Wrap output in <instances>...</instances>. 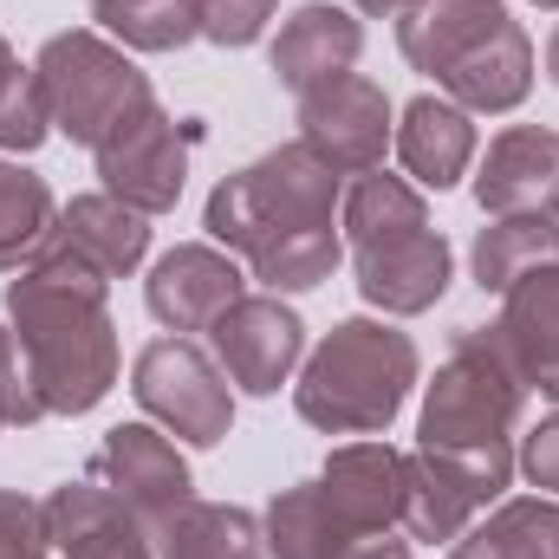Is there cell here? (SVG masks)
I'll list each match as a JSON object with an SVG mask.
<instances>
[{
  "mask_svg": "<svg viewBox=\"0 0 559 559\" xmlns=\"http://www.w3.org/2000/svg\"><path fill=\"white\" fill-rule=\"evenodd\" d=\"M397 156H404V169L417 176L423 189H449V182L468 169V156H475V124H468V111H455V105H442V98H417V105L404 111Z\"/></svg>",
  "mask_w": 559,
  "mask_h": 559,
  "instance_id": "44dd1931",
  "label": "cell"
},
{
  "mask_svg": "<svg viewBox=\"0 0 559 559\" xmlns=\"http://www.w3.org/2000/svg\"><path fill=\"white\" fill-rule=\"evenodd\" d=\"M248 293V280L235 267V254H215V248H176L150 267V312L169 325V332H209L235 299Z\"/></svg>",
  "mask_w": 559,
  "mask_h": 559,
  "instance_id": "2e32d148",
  "label": "cell"
},
{
  "mask_svg": "<svg viewBox=\"0 0 559 559\" xmlns=\"http://www.w3.org/2000/svg\"><path fill=\"white\" fill-rule=\"evenodd\" d=\"M547 72H554V85H559V26H554V39H547Z\"/></svg>",
  "mask_w": 559,
  "mask_h": 559,
  "instance_id": "d6a6232c",
  "label": "cell"
},
{
  "mask_svg": "<svg viewBox=\"0 0 559 559\" xmlns=\"http://www.w3.org/2000/svg\"><path fill=\"white\" fill-rule=\"evenodd\" d=\"M299 143L338 169V176H365L384 163V143H391V105L371 79L358 72H338L325 85H312L299 98Z\"/></svg>",
  "mask_w": 559,
  "mask_h": 559,
  "instance_id": "9c48e42d",
  "label": "cell"
},
{
  "mask_svg": "<svg viewBox=\"0 0 559 559\" xmlns=\"http://www.w3.org/2000/svg\"><path fill=\"white\" fill-rule=\"evenodd\" d=\"M540 7H559V0H540Z\"/></svg>",
  "mask_w": 559,
  "mask_h": 559,
  "instance_id": "e575fe53",
  "label": "cell"
},
{
  "mask_svg": "<svg viewBox=\"0 0 559 559\" xmlns=\"http://www.w3.org/2000/svg\"><path fill=\"white\" fill-rule=\"evenodd\" d=\"M319 488L345 521H358L371 534H391L404 521V455L391 442H345L325 462Z\"/></svg>",
  "mask_w": 559,
  "mask_h": 559,
  "instance_id": "ac0fdd59",
  "label": "cell"
},
{
  "mask_svg": "<svg viewBox=\"0 0 559 559\" xmlns=\"http://www.w3.org/2000/svg\"><path fill=\"white\" fill-rule=\"evenodd\" d=\"M13 66H20V59H13V52H7V39H0V85H7V72H13Z\"/></svg>",
  "mask_w": 559,
  "mask_h": 559,
  "instance_id": "836d02e7",
  "label": "cell"
},
{
  "mask_svg": "<svg viewBox=\"0 0 559 559\" xmlns=\"http://www.w3.org/2000/svg\"><path fill=\"white\" fill-rule=\"evenodd\" d=\"M163 559H261V527L248 508H215V501H182L156 527Z\"/></svg>",
  "mask_w": 559,
  "mask_h": 559,
  "instance_id": "7402d4cb",
  "label": "cell"
},
{
  "mask_svg": "<svg viewBox=\"0 0 559 559\" xmlns=\"http://www.w3.org/2000/svg\"><path fill=\"white\" fill-rule=\"evenodd\" d=\"M404 59L468 111H514L534 85V46L501 0H411Z\"/></svg>",
  "mask_w": 559,
  "mask_h": 559,
  "instance_id": "277c9868",
  "label": "cell"
},
{
  "mask_svg": "<svg viewBox=\"0 0 559 559\" xmlns=\"http://www.w3.org/2000/svg\"><path fill=\"white\" fill-rule=\"evenodd\" d=\"M345 235L358 261V293L384 312H423L449 286V241L429 228V209L411 182L365 169L345 195Z\"/></svg>",
  "mask_w": 559,
  "mask_h": 559,
  "instance_id": "5b68a950",
  "label": "cell"
},
{
  "mask_svg": "<svg viewBox=\"0 0 559 559\" xmlns=\"http://www.w3.org/2000/svg\"><path fill=\"white\" fill-rule=\"evenodd\" d=\"M0 559H46V521L20 495H0Z\"/></svg>",
  "mask_w": 559,
  "mask_h": 559,
  "instance_id": "f546056e",
  "label": "cell"
},
{
  "mask_svg": "<svg viewBox=\"0 0 559 559\" xmlns=\"http://www.w3.org/2000/svg\"><path fill=\"white\" fill-rule=\"evenodd\" d=\"M39 417H46V404H39V391L26 378V358H20L13 332L0 325V429L7 423H39Z\"/></svg>",
  "mask_w": 559,
  "mask_h": 559,
  "instance_id": "f1b7e54d",
  "label": "cell"
},
{
  "mask_svg": "<svg viewBox=\"0 0 559 559\" xmlns=\"http://www.w3.org/2000/svg\"><path fill=\"white\" fill-rule=\"evenodd\" d=\"M46 131H52L46 85H39V72L13 66V72H7V85H0V150H33Z\"/></svg>",
  "mask_w": 559,
  "mask_h": 559,
  "instance_id": "4316f807",
  "label": "cell"
},
{
  "mask_svg": "<svg viewBox=\"0 0 559 559\" xmlns=\"http://www.w3.org/2000/svg\"><path fill=\"white\" fill-rule=\"evenodd\" d=\"M52 241H59L66 254H79L92 274L124 280L143 261V248H150V228H143V209L118 202V195H79V202L59 215Z\"/></svg>",
  "mask_w": 559,
  "mask_h": 559,
  "instance_id": "ffe728a7",
  "label": "cell"
},
{
  "mask_svg": "<svg viewBox=\"0 0 559 559\" xmlns=\"http://www.w3.org/2000/svg\"><path fill=\"white\" fill-rule=\"evenodd\" d=\"M52 189L20 169V163H0V267H20L33 261L46 241H52Z\"/></svg>",
  "mask_w": 559,
  "mask_h": 559,
  "instance_id": "d4e9b609",
  "label": "cell"
},
{
  "mask_svg": "<svg viewBox=\"0 0 559 559\" xmlns=\"http://www.w3.org/2000/svg\"><path fill=\"white\" fill-rule=\"evenodd\" d=\"M358 46H365V26H358L345 7L312 0V7H299V13L280 26V39H274V79L286 85V92H299V98H306L312 85H325V79L352 72Z\"/></svg>",
  "mask_w": 559,
  "mask_h": 559,
  "instance_id": "d6986e66",
  "label": "cell"
},
{
  "mask_svg": "<svg viewBox=\"0 0 559 559\" xmlns=\"http://www.w3.org/2000/svg\"><path fill=\"white\" fill-rule=\"evenodd\" d=\"M495 338L514 358L521 384L559 397V261H547V267H534V274H521L508 286Z\"/></svg>",
  "mask_w": 559,
  "mask_h": 559,
  "instance_id": "e0dca14e",
  "label": "cell"
},
{
  "mask_svg": "<svg viewBox=\"0 0 559 559\" xmlns=\"http://www.w3.org/2000/svg\"><path fill=\"white\" fill-rule=\"evenodd\" d=\"M332 209H338V169H325L306 143H286L209 195V235L235 248L254 280L299 293L319 286L345 254Z\"/></svg>",
  "mask_w": 559,
  "mask_h": 559,
  "instance_id": "7a4b0ae2",
  "label": "cell"
},
{
  "mask_svg": "<svg viewBox=\"0 0 559 559\" xmlns=\"http://www.w3.org/2000/svg\"><path fill=\"white\" fill-rule=\"evenodd\" d=\"M559 261V228L547 215H495V228H481L475 241V280L481 293H508L521 274Z\"/></svg>",
  "mask_w": 559,
  "mask_h": 559,
  "instance_id": "cb8c5ba5",
  "label": "cell"
},
{
  "mask_svg": "<svg viewBox=\"0 0 559 559\" xmlns=\"http://www.w3.org/2000/svg\"><path fill=\"white\" fill-rule=\"evenodd\" d=\"M358 13H397V7H411V0H352Z\"/></svg>",
  "mask_w": 559,
  "mask_h": 559,
  "instance_id": "1f68e13d",
  "label": "cell"
},
{
  "mask_svg": "<svg viewBox=\"0 0 559 559\" xmlns=\"http://www.w3.org/2000/svg\"><path fill=\"white\" fill-rule=\"evenodd\" d=\"M92 20L138 52H169L202 33V0H98Z\"/></svg>",
  "mask_w": 559,
  "mask_h": 559,
  "instance_id": "484cf974",
  "label": "cell"
},
{
  "mask_svg": "<svg viewBox=\"0 0 559 559\" xmlns=\"http://www.w3.org/2000/svg\"><path fill=\"white\" fill-rule=\"evenodd\" d=\"M131 391H138V404L163 423L169 436H182V442H195V449L222 442L228 423H235V397H228V384H222V365L202 358V352L182 345V338L143 345L138 371H131Z\"/></svg>",
  "mask_w": 559,
  "mask_h": 559,
  "instance_id": "ba28073f",
  "label": "cell"
},
{
  "mask_svg": "<svg viewBox=\"0 0 559 559\" xmlns=\"http://www.w3.org/2000/svg\"><path fill=\"white\" fill-rule=\"evenodd\" d=\"M521 397L527 384L501 338L468 325L429 384L417 455H404V527L417 540H455L508 488Z\"/></svg>",
  "mask_w": 559,
  "mask_h": 559,
  "instance_id": "6da1fadb",
  "label": "cell"
},
{
  "mask_svg": "<svg viewBox=\"0 0 559 559\" xmlns=\"http://www.w3.org/2000/svg\"><path fill=\"white\" fill-rule=\"evenodd\" d=\"M274 20V0H202V33L215 46H254Z\"/></svg>",
  "mask_w": 559,
  "mask_h": 559,
  "instance_id": "83f0119b",
  "label": "cell"
},
{
  "mask_svg": "<svg viewBox=\"0 0 559 559\" xmlns=\"http://www.w3.org/2000/svg\"><path fill=\"white\" fill-rule=\"evenodd\" d=\"M267 540H274V559H411V540L345 521L319 481L286 488L267 508Z\"/></svg>",
  "mask_w": 559,
  "mask_h": 559,
  "instance_id": "4fadbf2b",
  "label": "cell"
},
{
  "mask_svg": "<svg viewBox=\"0 0 559 559\" xmlns=\"http://www.w3.org/2000/svg\"><path fill=\"white\" fill-rule=\"evenodd\" d=\"M46 521V547L59 559H150L143 521L98 481H66L46 495L39 508Z\"/></svg>",
  "mask_w": 559,
  "mask_h": 559,
  "instance_id": "5bb4252c",
  "label": "cell"
},
{
  "mask_svg": "<svg viewBox=\"0 0 559 559\" xmlns=\"http://www.w3.org/2000/svg\"><path fill=\"white\" fill-rule=\"evenodd\" d=\"M33 72L46 85L52 131H66L72 143H92V150L111 138L118 124H131V118H143L156 105L150 79L118 46H105L98 33H59V39H46V52H39Z\"/></svg>",
  "mask_w": 559,
  "mask_h": 559,
  "instance_id": "52a82bcc",
  "label": "cell"
},
{
  "mask_svg": "<svg viewBox=\"0 0 559 559\" xmlns=\"http://www.w3.org/2000/svg\"><path fill=\"white\" fill-rule=\"evenodd\" d=\"M92 481L111 488L143 527H163L182 501H189V462L176 455L169 436H156L150 423H124L98 442L92 455Z\"/></svg>",
  "mask_w": 559,
  "mask_h": 559,
  "instance_id": "7c38bea8",
  "label": "cell"
},
{
  "mask_svg": "<svg viewBox=\"0 0 559 559\" xmlns=\"http://www.w3.org/2000/svg\"><path fill=\"white\" fill-rule=\"evenodd\" d=\"M209 338H215L222 378L241 384V391H254V397H274L280 384H286V371L299 365V352H306L299 312L280 306V299H254V293H241V299L209 325Z\"/></svg>",
  "mask_w": 559,
  "mask_h": 559,
  "instance_id": "8fae6325",
  "label": "cell"
},
{
  "mask_svg": "<svg viewBox=\"0 0 559 559\" xmlns=\"http://www.w3.org/2000/svg\"><path fill=\"white\" fill-rule=\"evenodd\" d=\"M7 312H13V345L26 358V378H33L46 417H85L118 384L105 274H92L59 241H46L33 254V267L7 286Z\"/></svg>",
  "mask_w": 559,
  "mask_h": 559,
  "instance_id": "3957f363",
  "label": "cell"
},
{
  "mask_svg": "<svg viewBox=\"0 0 559 559\" xmlns=\"http://www.w3.org/2000/svg\"><path fill=\"white\" fill-rule=\"evenodd\" d=\"M195 138H202L195 124H182V131H176V118H163L156 105H150L143 118H131V124H118L111 138L98 143V176H105V195L131 202V209H143V215L176 209Z\"/></svg>",
  "mask_w": 559,
  "mask_h": 559,
  "instance_id": "30bf717a",
  "label": "cell"
},
{
  "mask_svg": "<svg viewBox=\"0 0 559 559\" xmlns=\"http://www.w3.org/2000/svg\"><path fill=\"white\" fill-rule=\"evenodd\" d=\"M521 468H527V481L534 488H554L559 495V417H547L527 442H521V455H514Z\"/></svg>",
  "mask_w": 559,
  "mask_h": 559,
  "instance_id": "4dcf8cb0",
  "label": "cell"
},
{
  "mask_svg": "<svg viewBox=\"0 0 559 559\" xmlns=\"http://www.w3.org/2000/svg\"><path fill=\"white\" fill-rule=\"evenodd\" d=\"M449 559H559V501H508L468 527Z\"/></svg>",
  "mask_w": 559,
  "mask_h": 559,
  "instance_id": "603a6c76",
  "label": "cell"
},
{
  "mask_svg": "<svg viewBox=\"0 0 559 559\" xmlns=\"http://www.w3.org/2000/svg\"><path fill=\"white\" fill-rule=\"evenodd\" d=\"M411 384H417V345L397 325L345 319L306 358V378H299L293 404L325 436H371V429H384L404 411Z\"/></svg>",
  "mask_w": 559,
  "mask_h": 559,
  "instance_id": "8992f818",
  "label": "cell"
},
{
  "mask_svg": "<svg viewBox=\"0 0 559 559\" xmlns=\"http://www.w3.org/2000/svg\"><path fill=\"white\" fill-rule=\"evenodd\" d=\"M475 195L488 215H559V138L540 124L501 131L481 156Z\"/></svg>",
  "mask_w": 559,
  "mask_h": 559,
  "instance_id": "9a60e30c",
  "label": "cell"
}]
</instances>
